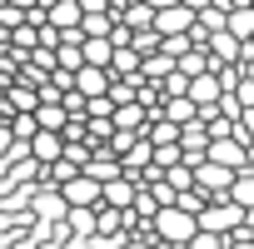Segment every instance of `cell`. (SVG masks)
<instances>
[{"label": "cell", "mask_w": 254, "mask_h": 249, "mask_svg": "<svg viewBox=\"0 0 254 249\" xmlns=\"http://www.w3.org/2000/svg\"><path fill=\"white\" fill-rule=\"evenodd\" d=\"M150 229H155V239H160V244H175V249H185V244L199 234V219H194L190 209H180V204H165V209L150 219Z\"/></svg>", "instance_id": "1"}, {"label": "cell", "mask_w": 254, "mask_h": 249, "mask_svg": "<svg viewBox=\"0 0 254 249\" xmlns=\"http://www.w3.org/2000/svg\"><path fill=\"white\" fill-rule=\"evenodd\" d=\"M194 219H199V229H209V234L229 239V229H239V224H244V204H234L229 194H214V199H209Z\"/></svg>", "instance_id": "2"}, {"label": "cell", "mask_w": 254, "mask_h": 249, "mask_svg": "<svg viewBox=\"0 0 254 249\" xmlns=\"http://www.w3.org/2000/svg\"><path fill=\"white\" fill-rule=\"evenodd\" d=\"M204 160L229 165V170L239 175V170H249V145H244V140H239V130H234L229 140H209V155H204Z\"/></svg>", "instance_id": "3"}, {"label": "cell", "mask_w": 254, "mask_h": 249, "mask_svg": "<svg viewBox=\"0 0 254 249\" xmlns=\"http://www.w3.org/2000/svg\"><path fill=\"white\" fill-rule=\"evenodd\" d=\"M80 175H90V180L110 185V180H120V175H125V165H120V155H115L110 145H90V160H85V170H80Z\"/></svg>", "instance_id": "4"}, {"label": "cell", "mask_w": 254, "mask_h": 249, "mask_svg": "<svg viewBox=\"0 0 254 249\" xmlns=\"http://www.w3.org/2000/svg\"><path fill=\"white\" fill-rule=\"evenodd\" d=\"M60 194H65V204H70V209H100L105 185H100V180H90V175H75L70 185H60Z\"/></svg>", "instance_id": "5"}, {"label": "cell", "mask_w": 254, "mask_h": 249, "mask_svg": "<svg viewBox=\"0 0 254 249\" xmlns=\"http://www.w3.org/2000/svg\"><path fill=\"white\" fill-rule=\"evenodd\" d=\"M155 30H160V40H170V35H190V30H194V10L175 0V5L155 10Z\"/></svg>", "instance_id": "6"}, {"label": "cell", "mask_w": 254, "mask_h": 249, "mask_svg": "<svg viewBox=\"0 0 254 249\" xmlns=\"http://www.w3.org/2000/svg\"><path fill=\"white\" fill-rule=\"evenodd\" d=\"M194 185H199L204 194H229L234 170H229V165H214V160H194Z\"/></svg>", "instance_id": "7"}, {"label": "cell", "mask_w": 254, "mask_h": 249, "mask_svg": "<svg viewBox=\"0 0 254 249\" xmlns=\"http://www.w3.org/2000/svg\"><path fill=\"white\" fill-rule=\"evenodd\" d=\"M244 45H249V40H239V35H229V30H219V35H209V40H204V50H209L214 70H219V65H239V60H244Z\"/></svg>", "instance_id": "8"}, {"label": "cell", "mask_w": 254, "mask_h": 249, "mask_svg": "<svg viewBox=\"0 0 254 249\" xmlns=\"http://www.w3.org/2000/svg\"><path fill=\"white\" fill-rule=\"evenodd\" d=\"M110 80H115V70H100V65H80V70H75V90H80L85 100L110 95Z\"/></svg>", "instance_id": "9"}, {"label": "cell", "mask_w": 254, "mask_h": 249, "mask_svg": "<svg viewBox=\"0 0 254 249\" xmlns=\"http://www.w3.org/2000/svg\"><path fill=\"white\" fill-rule=\"evenodd\" d=\"M45 20L55 30H80L85 10H80V0H45Z\"/></svg>", "instance_id": "10"}, {"label": "cell", "mask_w": 254, "mask_h": 249, "mask_svg": "<svg viewBox=\"0 0 254 249\" xmlns=\"http://www.w3.org/2000/svg\"><path fill=\"white\" fill-rule=\"evenodd\" d=\"M60 155H65V135H60V130H35V140H30V160L55 165Z\"/></svg>", "instance_id": "11"}, {"label": "cell", "mask_w": 254, "mask_h": 249, "mask_svg": "<svg viewBox=\"0 0 254 249\" xmlns=\"http://www.w3.org/2000/svg\"><path fill=\"white\" fill-rule=\"evenodd\" d=\"M135 194H140V185H135L130 175H120V180H110V185H105L100 204H110V209H135Z\"/></svg>", "instance_id": "12"}, {"label": "cell", "mask_w": 254, "mask_h": 249, "mask_svg": "<svg viewBox=\"0 0 254 249\" xmlns=\"http://www.w3.org/2000/svg\"><path fill=\"white\" fill-rule=\"evenodd\" d=\"M185 95H190V100H194L199 110H204V105H214V100L224 95V85H219V70H204V75H194Z\"/></svg>", "instance_id": "13"}, {"label": "cell", "mask_w": 254, "mask_h": 249, "mask_svg": "<svg viewBox=\"0 0 254 249\" xmlns=\"http://www.w3.org/2000/svg\"><path fill=\"white\" fill-rule=\"evenodd\" d=\"M115 130H135V135H145V124H150V110L135 100V105H115Z\"/></svg>", "instance_id": "14"}, {"label": "cell", "mask_w": 254, "mask_h": 249, "mask_svg": "<svg viewBox=\"0 0 254 249\" xmlns=\"http://www.w3.org/2000/svg\"><path fill=\"white\" fill-rule=\"evenodd\" d=\"M175 70H180V60H175L170 50H150V55L140 60V75H145V80H170Z\"/></svg>", "instance_id": "15"}, {"label": "cell", "mask_w": 254, "mask_h": 249, "mask_svg": "<svg viewBox=\"0 0 254 249\" xmlns=\"http://www.w3.org/2000/svg\"><path fill=\"white\" fill-rule=\"evenodd\" d=\"M180 130L185 124H175V120H165V115H155L150 124H145V140L160 150V145H180Z\"/></svg>", "instance_id": "16"}, {"label": "cell", "mask_w": 254, "mask_h": 249, "mask_svg": "<svg viewBox=\"0 0 254 249\" xmlns=\"http://www.w3.org/2000/svg\"><path fill=\"white\" fill-rule=\"evenodd\" d=\"M110 60H115V40L110 35H85V65L110 70Z\"/></svg>", "instance_id": "17"}, {"label": "cell", "mask_w": 254, "mask_h": 249, "mask_svg": "<svg viewBox=\"0 0 254 249\" xmlns=\"http://www.w3.org/2000/svg\"><path fill=\"white\" fill-rule=\"evenodd\" d=\"M160 115H165V120H175V124H194V120H199V105H194L190 95H170Z\"/></svg>", "instance_id": "18"}, {"label": "cell", "mask_w": 254, "mask_h": 249, "mask_svg": "<svg viewBox=\"0 0 254 249\" xmlns=\"http://www.w3.org/2000/svg\"><path fill=\"white\" fill-rule=\"evenodd\" d=\"M165 185H170L175 194H185V189H194V165H190V160H180V165H170V170H165Z\"/></svg>", "instance_id": "19"}, {"label": "cell", "mask_w": 254, "mask_h": 249, "mask_svg": "<svg viewBox=\"0 0 254 249\" xmlns=\"http://www.w3.org/2000/svg\"><path fill=\"white\" fill-rule=\"evenodd\" d=\"M229 35L254 40V5H234V10H229Z\"/></svg>", "instance_id": "20"}, {"label": "cell", "mask_w": 254, "mask_h": 249, "mask_svg": "<svg viewBox=\"0 0 254 249\" xmlns=\"http://www.w3.org/2000/svg\"><path fill=\"white\" fill-rule=\"evenodd\" d=\"M229 199H234V204H244V209H254V170H239V175H234Z\"/></svg>", "instance_id": "21"}, {"label": "cell", "mask_w": 254, "mask_h": 249, "mask_svg": "<svg viewBox=\"0 0 254 249\" xmlns=\"http://www.w3.org/2000/svg\"><path fill=\"white\" fill-rule=\"evenodd\" d=\"M0 124H5L10 140H20V145H30V140H35V130H40L35 115H10V120H0Z\"/></svg>", "instance_id": "22"}, {"label": "cell", "mask_w": 254, "mask_h": 249, "mask_svg": "<svg viewBox=\"0 0 254 249\" xmlns=\"http://www.w3.org/2000/svg\"><path fill=\"white\" fill-rule=\"evenodd\" d=\"M35 124H40V130H65L70 115H65V105H40L35 110Z\"/></svg>", "instance_id": "23"}, {"label": "cell", "mask_w": 254, "mask_h": 249, "mask_svg": "<svg viewBox=\"0 0 254 249\" xmlns=\"http://www.w3.org/2000/svg\"><path fill=\"white\" fill-rule=\"evenodd\" d=\"M180 160H185L180 145H160V150H155V165H160V170H170V165H180Z\"/></svg>", "instance_id": "24"}, {"label": "cell", "mask_w": 254, "mask_h": 249, "mask_svg": "<svg viewBox=\"0 0 254 249\" xmlns=\"http://www.w3.org/2000/svg\"><path fill=\"white\" fill-rule=\"evenodd\" d=\"M185 249H224V239H219V234H209V229H199V234H194Z\"/></svg>", "instance_id": "25"}, {"label": "cell", "mask_w": 254, "mask_h": 249, "mask_svg": "<svg viewBox=\"0 0 254 249\" xmlns=\"http://www.w3.org/2000/svg\"><path fill=\"white\" fill-rule=\"evenodd\" d=\"M60 105H65V115H85V95H80L75 85L65 90V100H60Z\"/></svg>", "instance_id": "26"}, {"label": "cell", "mask_w": 254, "mask_h": 249, "mask_svg": "<svg viewBox=\"0 0 254 249\" xmlns=\"http://www.w3.org/2000/svg\"><path fill=\"white\" fill-rule=\"evenodd\" d=\"M234 100H239V105H244V110H249V105H254V75H244V80H239V85H234Z\"/></svg>", "instance_id": "27"}, {"label": "cell", "mask_w": 254, "mask_h": 249, "mask_svg": "<svg viewBox=\"0 0 254 249\" xmlns=\"http://www.w3.org/2000/svg\"><path fill=\"white\" fill-rule=\"evenodd\" d=\"M239 140H244V145H254V105L239 115Z\"/></svg>", "instance_id": "28"}, {"label": "cell", "mask_w": 254, "mask_h": 249, "mask_svg": "<svg viewBox=\"0 0 254 249\" xmlns=\"http://www.w3.org/2000/svg\"><path fill=\"white\" fill-rule=\"evenodd\" d=\"M150 199H155V204L165 209V204H175V189H170V185L160 180V185H150Z\"/></svg>", "instance_id": "29"}, {"label": "cell", "mask_w": 254, "mask_h": 249, "mask_svg": "<svg viewBox=\"0 0 254 249\" xmlns=\"http://www.w3.org/2000/svg\"><path fill=\"white\" fill-rule=\"evenodd\" d=\"M80 10L95 15V10H115V0H80Z\"/></svg>", "instance_id": "30"}, {"label": "cell", "mask_w": 254, "mask_h": 249, "mask_svg": "<svg viewBox=\"0 0 254 249\" xmlns=\"http://www.w3.org/2000/svg\"><path fill=\"white\" fill-rule=\"evenodd\" d=\"M10 5H20V10H35V5H40V0H10Z\"/></svg>", "instance_id": "31"}, {"label": "cell", "mask_w": 254, "mask_h": 249, "mask_svg": "<svg viewBox=\"0 0 254 249\" xmlns=\"http://www.w3.org/2000/svg\"><path fill=\"white\" fill-rule=\"evenodd\" d=\"M145 5H155V10H165V5H175V0H145Z\"/></svg>", "instance_id": "32"}, {"label": "cell", "mask_w": 254, "mask_h": 249, "mask_svg": "<svg viewBox=\"0 0 254 249\" xmlns=\"http://www.w3.org/2000/svg\"><path fill=\"white\" fill-rule=\"evenodd\" d=\"M244 224H249V229H254V209H244Z\"/></svg>", "instance_id": "33"}, {"label": "cell", "mask_w": 254, "mask_h": 249, "mask_svg": "<svg viewBox=\"0 0 254 249\" xmlns=\"http://www.w3.org/2000/svg\"><path fill=\"white\" fill-rule=\"evenodd\" d=\"M249 170H254V145H249Z\"/></svg>", "instance_id": "34"}, {"label": "cell", "mask_w": 254, "mask_h": 249, "mask_svg": "<svg viewBox=\"0 0 254 249\" xmlns=\"http://www.w3.org/2000/svg\"><path fill=\"white\" fill-rule=\"evenodd\" d=\"M0 5H10V0H0Z\"/></svg>", "instance_id": "35"}]
</instances>
